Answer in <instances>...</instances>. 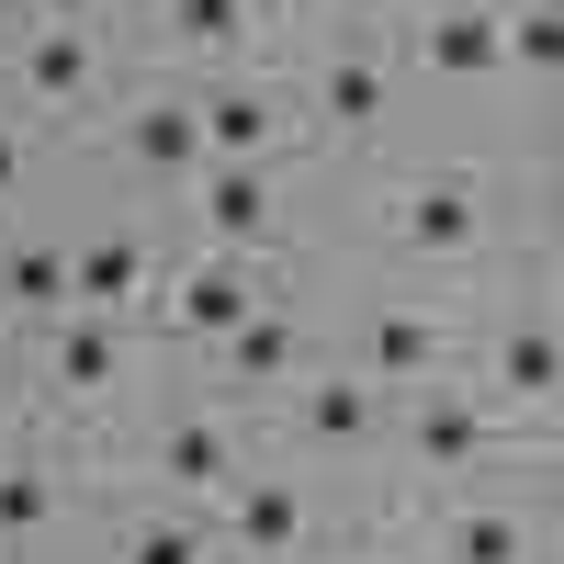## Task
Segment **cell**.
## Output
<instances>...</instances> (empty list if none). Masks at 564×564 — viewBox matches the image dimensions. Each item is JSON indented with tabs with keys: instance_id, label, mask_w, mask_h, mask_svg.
<instances>
[{
	"instance_id": "cell-1",
	"label": "cell",
	"mask_w": 564,
	"mask_h": 564,
	"mask_svg": "<svg viewBox=\"0 0 564 564\" xmlns=\"http://www.w3.org/2000/svg\"><path fill=\"white\" fill-rule=\"evenodd\" d=\"M384 238L406 260H475V238H486V181L475 170H406L395 204H384Z\"/></svg>"
},
{
	"instance_id": "cell-2",
	"label": "cell",
	"mask_w": 564,
	"mask_h": 564,
	"mask_svg": "<svg viewBox=\"0 0 564 564\" xmlns=\"http://www.w3.org/2000/svg\"><path fill=\"white\" fill-rule=\"evenodd\" d=\"M350 372H361V384H384V395H417V384H441V372H452V327H441L430 305L384 294V305H361V327H350Z\"/></svg>"
},
{
	"instance_id": "cell-3",
	"label": "cell",
	"mask_w": 564,
	"mask_h": 564,
	"mask_svg": "<svg viewBox=\"0 0 564 564\" xmlns=\"http://www.w3.org/2000/svg\"><path fill=\"white\" fill-rule=\"evenodd\" d=\"M193 215H204V238H215L226 260H260V249L282 238V170H271V159H215V170L193 181Z\"/></svg>"
},
{
	"instance_id": "cell-4",
	"label": "cell",
	"mask_w": 564,
	"mask_h": 564,
	"mask_svg": "<svg viewBox=\"0 0 564 564\" xmlns=\"http://www.w3.org/2000/svg\"><path fill=\"white\" fill-rule=\"evenodd\" d=\"M395 406H406V417H395V441H406L417 475H475V463L497 452L486 395H463V384H417V395H395Z\"/></svg>"
},
{
	"instance_id": "cell-5",
	"label": "cell",
	"mask_w": 564,
	"mask_h": 564,
	"mask_svg": "<svg viewBox=\"0 0 564 564\" xmlns=\"http://www.w3.org/2000/svg\"><path fill=\"white\" fill-rule=\"evenodd\" d=\"M12 90L34 113H79L90 90H102V34L90 23H23L12 34Z\"/></svg>"
},
{
	"instance_id": "cell-6",
	"label": "cell",
	"mask_w": 564,
	"mask_h": 564,
	"mask_svg": "<svg viewBox=\"0 0 564 564\" xmlns=\"http://www.w3.org/2000/svg\"><path fill=\"white\" fill-rule=\"evenodd\" d=\"M406 45H417V68H430V79H452V90L508 79V12H497V0H430Z\"/></svg>"
},
{
	"instance_id": "cell-7",
	"label": "cell",
	"mask_w": 564,
	"mask_h": 564,
	"mask_svg": "<svg viewBox=\"0 0 564 564\" xmlns=\"http://www.w3.org/2000/svg\"><path fill=\"white\" fill-rule=\"evenodd\" d=\"M282 395H294V441L305 452H361L372 430H384V384H361V372L339 361V372H294V384H282Z\"/></svg>"
},
{
	"instance_id": "cell-8",
	"label": "cell",
	"mask_w": 564,
	"mask_h": 564,
	"mask_svg": "<svg viewBox=\"0 0 564 564\" xmlns=\"http://www.w3.org/2000/svg\"><path fill=\"white\" fill-rule=\"evenodd\" d=\"M305 531H316L305 475H238V486H226V542H238L249 564H294Z\"/></svg>"
},
{
	"instance_id": "cell-9",
	"label": "cell",
	"mask_w": 564,
	"mask_h": 564,
	"mask_svg": "<svg viewBox=\"0 0 564 564\" xmlns=\"http://www.w3.org/2000/svg\"><path fill=\"white\" fill-rule=\"evenodd\" d=\"M159 305H170V327H181V339H204V350H215L226 327H249V316L271 305V282H260L249 260H226V249H215V260H193V271H181Z\"/></svg>"
},
{
	"instance_id": "cell-10",
	"label": "cell",
	"mask_w": 564,
	"mask_h": 564,
	"mask_svg": "<svg viewBox=\"0 0 564 564\" xmlns=\"http://www.w3.org/2000/svg\"><path fill=\"white\" fill-rule=\"evenodd\" d=\"M238 475H249V452H238V430H226L215 406H181L159 430V486L170 497H226Z\"/></svg>"
},
{
	"instance_id": "cell-11",
	"label": "cell",
	"mask_w": 564,
	"mask_h": 564,
	"mask_svg": "<svg viewBox=\"0 0 564 564\" xmlns=\"http://www.w3.org/2000/svg\"><path fill=\"white\" fill-rule=\"evenodd\" d=\"M124 159L148 170V181H204V113H193V90H148V102L124 113Z\"/></svg>"
},
{
	"instance_id": "cell-12",
	"label": "cell",
	"mask_w": 564,
	"mask_h": 564,
	"mask_svg": "<svg viewBox=\"0 0 564 564\" xmlns=\"http://www.w3.org/2000/svg\"><path fill=\"white\" fill-rule=\"evenodd\" d=\"M486 395H497V406H553V395H564V327L508 316L497 339H486Z\"/></svg>"
},
{
	"instance_id": "cell-13",
	"label": "cell",
	"mask_w": 564,
	"mask_h": 564,
	"mask_svg": "<svg viewBox=\"0 0 564 564\" xmlns=\"http://www.w3.org/2000/svg\"><path fill=\"white\" fill-rule=\"evenodd\" d=\"M294 372H305V327L282 316V305H260L249 327L215 339V384H238V395H282Z\"/></svg>"
},
{
	"instance_id": "cell-14",
	"label": "cell",
	"mask_w": 564,
	"mask_h": 564,
	"mask_svg": "<svg viewBox=\"0 0 564 564\" xmlns=\"http://www.w3.org/2000/svg\"><path fill=\"white\" fill-rule=\"evenodd\" d=\"M124 327L113 316H57V350H45V384H57L68 406H102V395H124Z\"/></svg>"
},
{
	"instance_id": "cell-15",
	"label": "cell",
	"mask_w": 564,
	"mask_h": 564,
	"mask_svg": "<svg viewBox=\"0 0 564 564\" xmlns=\"http://www.w3.org/2000/svg\"><path fill=\"white\" fill-rule=\"evenodd\" d=\"M384 113H395V68L372 57V45H339V57L316 68V124L327 135H384Z\"/></svg>"
},
{
	"instance_id": "cell-16",
	"label": "cell",
	"mask_w": 564,
	"mask_h": 564,
	"mask_svg": "<svg viewBox=\"0 0 564 564\" xmlns=\"http://www.w3.org/2000/svg\"><path fill=\"white\" fill-rule=\"evenodd\" d=\"M193 113H204V159H271L282 148L271 79H215V90H193Z\"/></svg>"
},
{
	"instance_id": "cell-17",
	"label": "cell",
	"mask_w": 564,
	"mask_h": 564,
	"mask_svg": "<svg viewBox=\"0 0 564 564\" xmlns=\"http://www.w3.org/2000/svg\"><path fill=\"white\" fill-rule=\"evenodd\" d=\"M135 294H148V238L102 226V238L68 249V316H124Z\"/></svg>"
},
{
	"instance_id": "cell-18",
	"label": "cell",
	"mask_w": 564,
	"mask_h": 564,
	"mask_svg": "<svg viewBox=\"0 0 564 564\" xmlns=\"http://www.w3.org/2000/svg\"><path fill=\"white\" fill-rule=\"evenodd\" d=\"M430 564H542V531H531V508H508V497H475V508H452Z\"/></svg>"
},
{
	"instance_id": "cell-19",
	"label": "cell",
	"mask_w": 564,
	"mask_h": 564,
	"mask_svg": "<svg viewBox=\"0 0 564 564\" xmlns=\"http://www.w3.org/2000/svg\"><path fill=\"white\" fill-rule=\"evenodd\" d=\"M68 531V475L57 463H0V553H34Z\"/></svg>"
},
{
	"instance_id": "cell-20",
	"label": "cell",
	"mask_w": 564,
	"mask_h": 564,
	"mask_svg": "<svg viewBox=\"0 0 564 564\" xmlns=\"http://www.w3.org/2000/svg\"><path fill=\"white\" fill-rule=\"evenodd\" d=\"M159 34L170 57H238L260 34V0H159Z\"/></svg>"
},
{
	"instance_id": "cell-21",
	"label": "cell",
	"mask_w": 564,
	"mask_h": 564,
	"mask_svg": "<svg viewBox=\"0 0 564 564\" xmlns=\"http://www.w3.org/2000/svg\"><path fill=\"white\" fill-rule=\"evenodd\" d=\"M0 305L12 316H68V249L57 238H12L0 249Z\"/></svg>"
},
{
	"instance_id": "cell-22",
	"label": "cell",
	"mask_w": 564,
	"mask_h": 564,
	"mask_svg": "<svg viewBox=\"0 0 564 564\" xmlns=\"http://www.w3.org/2000/svg\"><path fill=\"white\" fill-rule=\"evenodd\" d=\"M113 564H215V531L181 520V508H148V520L113 542Z\"/></svg>"
},
{
	"instance_id": "cell-23",
	"label": "cell",
	"mask_w": 564,
	"mask_h": 564,
	"mask_svg": "<svg viewBox=\"0 0 564 564\" xmlns=\"http://www.w3.org/2000/svg\"><path fill=\"white\" fill-rule=\"evenodd\" d=\"M508 68L520 79H564V12L520 0V12H508Z\"/></svg>"
},
{
	"instance_id": "cell-24",
	"label": "cell",
	"mask_w": 564,
	"mask_h": 564,
	"mask_svg": "<svg viewBox=\"0 0 564 564\" xmlns=\"http://www.w3.org/2000/svg\"><path fill=\"white\" fill-rule=\"evenodd\" d=\"M12 193H23V124L0 113V204H12Z\"/></svg>"
},
{
	"instance_id": "cell-25",
	"label": "cell",
	"mask_w": 564,
	"mask_h": 564,
	"mask_svg": "<svg viewBox=\"0 0 564 564\" xmlns=\"http://www.w3.org/2000/svg\"><path fill=\"white\" fill-rule=\"evenodd\" d=\"M542 249L564 260V181H553V193H542Z\"/></svg>"
},
{
	"instance_id": "cell-26",
	"label": "cell",
	"mask_w": 564,
	"mask_h": 564,
	"mask_svg": "<svg viewBox=\"0 0 564 564\" xmlns=\"http://www.w3.org/2000/svg\"><path fill=\"white\" fill-rule=\"evenodd\" d=\"M102 0H34V23H90Z\"/></svg>"
},
{
	"instance_id": "cell-27",
	"label": "cell",
	"mask_w": 564,
	"mask_h": 564,
	"mask_svg": "<svg viewBox=\"0 0 564 564\" xmlns=\"http://www.w3.org/2000/svg\"><path fill=\"white\" fill-rule=\"evenodd\" d=\"M350 12H361V23H384V12H395V0H350Z\"/></svg>"
},
{
	"instance_id": "cell-28",
	"label": "cell",
	"mask_w": 564,
	"mask_h": 564,
	"mask_svg": "<svg viewBox=\"0 0 564 564\" xmlns=\"http://www.w3.org/2000/svg\"><path fill=\"white\" fill-rule=\"evenodd\" d=\"M124 12H148V23H159V0H124Z\"/></svg>"
},
{
	"instance_id": "cell-29",
	"label": "cell",
	"mask_w": 564,
	"mask_h": 564,
	"mask_svg": "<svg viewBox=\"0 0 564 564\" xmlns=\"http://www.w3.org/2000/svg\"><path fill=\"white\" fill-rule=\"evenodd\" d=\"M542 564H564V542H553V553H542Z\"/></svg>"
},
{
	"instance_id": "cell-30",
	"label": "cell",
	"mask_w": 564,
	"mask_h": 564,
	"mask_svg": "<svg viewBox=\"0 0 564 564\" xmlns=\"http://www.w3.org/2000/svg\"><path fill=\"white\" fill-rule=\"evenodd\" d=\"M542 12H564V0H542Z\"/></svg>"
},
{
	"instance_id": "cell-31",
	"label": "cell",
	"mask_w": 564,
	"mask_h": 564,
	"mask_svg": "<svg viewBox=\"0 0 564 564\" xmlns=\"http://www.w3.org/2000/svg\"><path fill=\"white\" fill-rule=\"evenodd\" d=\"M0 564H12V553H0Z\"/></svg>"
}]
</instances>
